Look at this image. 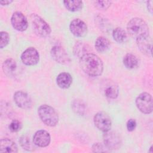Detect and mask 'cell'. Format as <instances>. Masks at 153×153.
<instances>
[{
  "label": "cell",
  "instance_id": "26",
  "mask_svg": "<svg viewBox=\"0 0 153 153\" xmlns=\"http://www.w3.org/2000/svg\"><path fill=\"white\" fill-rule=\"evenodd\" d=\"M111 4V2L109 1H94V5L95 7L102 10H106L108 9Z\"/></svg>",
  "mask_w": 153,
  "mask_h": 153
},
{
  "label": "cell",
  "instance_id": "32",
  "mask_svg": "<svg viewBox=\"0 0 153 153\" xmlns=\"http://www.w3.org/2000/svg\"><path fill=\"white\" fill-rule=\"evenodd\" d=\"M13 1H0V3L2 5H7L8 4H10Z\"/></svg>",
  "mask_w": 153,
  "mask_h": 153
},
{
  "label": "cell",
  "instance_id": "4",
  "mask_svg": "<svg viewBox=\"0 0 153 153\" xmlns=\"http://www.w3.org/2000/svg\"><path fill=\"white\" fill-rule=\"evenodd\" d=\"M32 25L35 33L41 37H47L51 33V28L48 23L36 14L30 15Z\"/></svg>",
  "mask_w": 153,
  "mask_h": 153
},
{
  "label": "cell",
  "instance_id": "28",
  "mask_svg": "<svg viewBox=\"0 0 153 153\" xmlns=\"http://www.w3.org/2000/svg\"><path fill=\"white\" fill-rule=\"evenodd\" d=\"M22 128V124L18 120H13L11 121L9 126V129L12 132H17Z\"/></svg>",
  "mask_w": 153,
  "mask_h": 153
},
{
  "label": "cell",
  "instance_id": "21",
  "mask_svg": "<svg viewBox=\"0 0 153 153\" xmlns=\"http://www.w3.org/2000/svg\"><path fill=\"white\" fill-rule=\"evenodd\" d=\"M63 4L66 8L71 11H78L82 7L81 1H65Z\"/></svg>",
  "mask_w": 153,
  "mask_h": 153
},
{
  "label": "cell",
  "instance_id": "22",
  "mask_svg": "<svg viewBox=\"0 0 153 153\" xmlns=\"http://www.w3.org/2000/svg\"><path fill=\"white\" fill-rule=\"evenodd\" d=\"M16 62L13 59H8L2 64V69L6 74H10L16 69Z\"/></svg>",
  "mask_w": 153,
  "mask_h": 153
},
{
  "label": "cell",
  "instance_id": "23",
  "mask_svg": "<svg viewBox=\"0 0 153 153\" xmlns=\"http://www.w3.org/2000/svg\"><path fill=\"white\" fill-rule=\"evenodd\" d=\"M73 111L79 115H83L86 110V106L84 103L81 100H75L72 103Z\"/></svg>",
  "mask_w": 153,
  "mask_h": 153
},
{
  "label": "cell",
  "instance_id": "31",
  "mask_svg": "<svg viewBox=\"0 0 153 153\" xmlns=\"http://www.w3.org/2000/svg\"><path fill=\"white\" fill-rule=\"evenodd\" d=\"M152 1H148L147 2V7H148V10L152 13Z\"/></svg>",
  "mask_w": 153,
  "mask_h": 153
},
{
  "label": "cell",
  "instance_id": "24",
  "mask_svg": "<svg viewBox=\"0 0 153 153\" xmlns=\"http://www.w3.org/2000/svg\"><path fill=\"white\" fill-rule=\"evenodd\" d=\"M88 51V49L87 48V45L81 42L76 43L74 48V54L79 57H81V56H82L83 55L87 53H87Z\"/></svg>",
  "mask_w": 153,
  "mask_h": 153
},
{
  "label": "cell",
  "instance_id": "19",
  "mask_svg": "<svg viewBox=\"0 0 153 153\" xmlns=\"http://www.w3.org/2000/svg\"><path fill=\"white\" fill-rule=\"evenodd\" d=\"M138 62L137 57L131 53L126 54L123 58V63L128 69L135 68L138 65Z\"/></svg>",
  "mask_w": 153,
  "mask_h": 153
},
{
  "label": "cell",
  "instance_id": "10",
  "mask_svg": "<svg viewBox=\"0 0 153 153\" xmlns=\"http://www.w3.org/2000/svg\"><path fill=\"white\" fill-rule=\"evenodd\" d=\"M11 22L14 29L20 32L26 30L28 26L26 17L20 11H16L13 14L11 18Z\"/></svg>",
  "mask_w": 153,
  "mask_h": 153
},
{
  "label": "cell",
  "instance_id": "5",
  "mask_svg": "<svg viewBox=\"0 0 153 153\" xmlns=\"http://www.w3.org/2000/svg\"><path fill=\"white\" fill-rule=\"evenodd\" d=\"M138 109L143 114H149L152 111V97L148 93H142L136 99Z\"/></svg>",
  "mask_w": 153,
  "mask_h": 153
},
{
  "label": "cell",
  "instance_id": "30",
  "mask_svg": "<svg viewBox=\"0 0 153 153\" xmlns=\"http://www.w3.org/2000/svg\"><path fill=\"white\" fill-rule=\"evenodd\" d=\"M136 127V122L134 119H130L127 123V128L129 131H133Z\"/></svg>",
  "mask_w": 153,
  "mask_h": 153
},
{
  "label": "cell",
  "instance_id": "20",
  "mask_svg": "<svg viewBox=\"0 0 153 153\" xmlns=\"http://www.w3.org/2000/svg\"><path fill=\"white\" fill-rule=\"evenodd\" d=\"M114 39L118 43L124 42L127 39V33L121 27L115 28L112 32Z\"/></svg>",
  "mask_w": 153,
  "mask_h": 153
},
{
  "label": "cell",
  "instance_id": "17",
  "mask_svg": "<svg viewBox=\"0 0 153 153\" xmlns=\"http://www.w3.org/2000/svg\"><path fill=\"white\" fill-rule=\"evenodd\" d=\"M57 85L61 88H68L72 82L71 75L67 72H62L58 75L56 78Z\"/></svg>",
  "mask_w": 153,
  "mask_h": 153
},
{
  "label": "cell",
  "instance_id": "2",
  "mask_svg": "<svg viewBox=\"0 0 153 153\" xmlns=\"http://www.w3.org/2000/svg\"><path fill=\"white\" fill-rule=\"evenodd\" d=\"M127 30L128 34L136 39L149 36L148 26L141 18L131 19L127 23Z\"/></svg>",
  "mask_w": 153,
  "mask_h": 153
},
{
  "label": "cell",
  "instance_id": "6",
  "mask_svg": "<svg viewBox=\"0 0 153 153\" xmlns=\"http://www.w3.org/2000/svg\"><path fill=\"white\" fill-rule=\"evenodd\" d=\"M95 126L100 130L106 132L111 128V120L109 116L105 112H99L94 117Z\"/></svg>",
  "mask_w": 153,
  "mask_h": 153
},
{
  "label": "cell",
  "instance_id": "27",
  "mask_svg": "<svg viewBox=\"0 0 153 153\" xmlns=\"http://www.w3.org/2000/svg\"><path fill=\"white\" fill-rule=\"evenodd\" d=\"M10 36L7 32H1V41H0V48H3L6 47L9 42Z\"/></svg>",
  "mask_w": 153,
  "mask_h": 153
},
{
  "label": "cell",
  "instance_id": "13",
  "mask_svg": "<svg viewBox=\"0 0 153 153\" xmlns=\"http://www.w3.org/2000/svg\"><path fill=\"white\" fill-rule=\"evenodd\" d=\"M14 101L20 108L25 109H30L32 106V100L30 96L22 91H16L14 94Z\"/></svg>",
  "mask_w": 153,
  "mask_h": 153
},
{
  "label": "cell",
  "instance_id": "7",
  "mask_svg": "<svg viewBox=\"0 0 153 153\" xmlns=\"http://www.w3.org/2000/svg\"><path fill=\"white\" fill-rule=\"evenodd\" d=\"M103 142L106 147L109 149H117L120 147L121 140L120 136L114 131L104 132Z\"/></svg>",
  "mask_w": 153,
  "mask_h": 153
},
{
  "label": "cell",
  "instance_id": "8",
  "mask_svg": "<svg viewBox=\"0 0 153 153\" xmlns=\"http://www.w3.org/2000/svg\"><path fill=\"white\" fill-rule=\"evenodd\" d=\"M21 60L26 65H35L39 62V53L33 47L27 48L22 53L21 55Z\"/></svg>",
  "mask_w": 153,
  "mask_h": 153
},
{
  "label": "cell",
  "instance_id": "14",
  "mask_svg": "<svg viewBox=\"0 0 153 153\" xmlns=\"http://www.w3.org/2000/svg\"><path fill=\"white\" fill-rule=\"evenodd\" d=\"M51 140L49 133L44 130H40L35 132L33 136V143L39 147L47 146Z\"/></svg>",
  "mask_w": 153,
  "mask_h": 153
},
{
  "label": "cell",
  "instance_id": "9",
  "mask_svg": "<svg viewBox=\"0 0 153 153\" xmlns=\"http://www.w3.org/2000/svg\"><path fill=\"white\" fill-rule=\"evenodd\" d=\"M52 58L57 63L66 65L71 61L66 50L60 45L53 46L50 51Z\"/></svg>",
  "mask_w": 153,
  "mask_h": 153
},
{
  "label": "cell",
  "instance_id": "12",
  "mask_svg": "<svg viewBox=\"0 0 153 153\" xmlns=\"http://www.w3.org/2000/svg\"><path fill=\"white\" fill-rule=\"evenodd\" d=\"M69 29L71 33L77 37H83L87 33V25L79 19H75L71 22Z\"/></svg>",
  "mask_w": 153,
  "mask_h": 153
},
{
  "label": "cell",
  "instance_id": "18",
  "mask_svg": "<svg viewBox=\"0 0 153 153\" xmlns=\"http://www.w3.org/2000/svg\"><path fill=\"white\" fill-rule=\"evenodd\" d=\"M95 48L98 52L103 53L107 51L110 46L109 40L104 36H99L95 41Z\"/></svg>",
  "mask_w": 153,
  "mask_h": 153
},
{
  "label": "cell",
  "instance_id": "3",
  "mask_svg": "<svg viewBox=\"0 0 153 153\" xmlns=\"http://www.w3.org/2000/svg\"><path fill=\"white\" fill-rule=\"evenodd\" d=\"M38 114L41 120L47 126L53 127L57 124L59 117L55 109L47 105H41L38 109Z\"/></svg>",
  "mask_w": 153,
  "mask_h": 153
},
{
  "label": "cell",
  "instance_id": "11",
  "mask_svg": "<svg viewBox=\"0 0 153 153\" xmlns=\"http://www.w3.org/2000/svg\"><path fill=\"white\" fill-rule=\"evenodd\" d=\"M102 90L104 95L109 99H115L119 93L118 85L110 79L105 80L102 84Z\"/></svg>",
  "mask_w": 153,
  "mask_h": 153
},
{
  "label": "cell",
  "instance_id": "16",
  "mask_svg": "<svg viewBox=\"0 0 153 153\" xmlns=\"http://www.w3.org/2000/svg\"><path fill=\"white\" fill-rule=\"evenodd\" d=\"M17 146L13 140L8 138H4L1 140V152H17Z\"/></svg>",
  "mask_w": 153,
  "mask_h": 153
},
{
  "label": "cell",
  "instance_id": "1",
  "mask_svg": "<svg viewBox=\"0 0 153 153\" xmlns=\"http://www.w3.org/2000/svg\"><path fill=\"white\" fill-rule=\"evenodd\" d=\"M79 64L82 71L91 76H99L103 72V62L94 54L88 53L81 56Z\"/></svg>",
  "mask_w": 153,
  "mask_h": 153
},
{
  "label": "cell",
  "instance_id": "25",
  "mask_svg": "<svg viewBox=\"0 0 153 153\" xmlns=\"http://www.w3.org/2000/svg\"><path fill=\"white\" fill-rule=\"evenodd\" d=\"M20 143L21 146L27 150V151H31L33 148H32V145L30 143L29 138L26 136H23L20 139Z\"/></svg>",
  "mask_w": 153,
  "mask_h": 153
},
{
  "label": "cell",
  "instance_id": "29",
  "mask_svg": "<svg viewBox=\"0 0 153 153\" xmlns=\"http://www.w3.org/2000/svg\"><path fill=\"white\" fill-rule=\"evenodd\" d=\"M92 149L93 152H102L108 151V149L106 147V146L103 145L100 143H95L92 146Z\"/></svg>",
  "mask_w": 153,
  "mask_h": 153
},
{
  "label": "cell",
  "instance_id": "15",
  "mask_svg": "<svg viewBox=\"0 0 153 153\" xmlns=\"http://www.w3.org/2000/svg\"><path fill=\"white\" fill-rule=\"evenodd\" d=\"M137 46L142 53L146 55H151L152 40L149 35L144 38L136 39Z\"/></svg>",
  "mask_w": 153,
  "mask_h": 153
}]
</instances>
